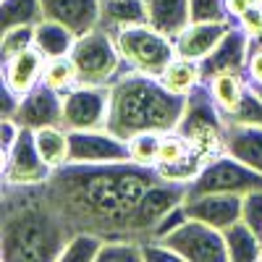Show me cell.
I'll return each instance as SVG.
<instances>
[{
    "label": "cell",
    "instance_id": "2e32d148",
    "mask_svg": "<svg viewBox=\"0 0 262 262\" xmlns=\"http://www.w3.org/2000/svg\"><path fill=\"white\" fill-rule=\"evenodd\" d=\"M42 13L81 37L100 27L102 0H42Z\"/></svg>",
    "mask_w": 262,
    "mask_h": 262
},
{
    "label": "cell",
    "instance_id": "9c48e42d",
    "mask_svg": "<svg viewBox=\"0 0 262 262\" xmlns=\"http://www.w3.org/2000/svg\"><path fill=\"white\" fill-rule=\"evenodd\" d=\"M189 196V184H181V181H168V179H158L152 184L139 207L134 210L128 221V238H137V242H147L155 231V226L163 221V215L170 212L173 207H179L184 200Z\"/></svg>",
    "mask_w": 262,
    "mask_h": 262
},
{
    "label": "cell",
    "instance_id": "6da1fadb",
    "mask_svg": "<svg viewBox=\"0 0 262 262\" xmlns=\"http://www.w3.org/2000/svg\"><path fill=\"white\" fill-rule=\"evenodd\" d=\"M160 179L155 165L121 163H66L48 179L50 202L74 231H92L102 238L128 236V221L144 191Z\"/></svg>",
    "mask_w": 262,
    "mask_h": 262
},
{
    "label": "cell",
    "instance_id": "5b68a950",
    "mask_svg": "<svg viewBox=\"0 0 262 262\" xmlns=\"http://www.w3.org/2000/svg\"><path fill=\"white\" fill-rule=\"evenodd\" d=\"M116 45L121 50V58L128 69L160 76L165 71V66L176 58V39L165 37L155 27L144 24H128L113 32Z\"/></svg>",
    "mask_w": 262,
    "mask_h": 262
},
{
    "label": "cell",
    "instance_id": "60d3db41",
    "mask_svg": "<svg viewBox=\"0 0 262 262\" xmlns=\"http://www.w3.org/2000/svg\"><path fill=\"white\" fill-rule=\"evenodd\" d=\"M249 8H252V0H226V11L231 21H238Z\"/></svg>",
    "mask_w": 262,
    "mask_h": 262
},
{
    "label": "cell",
    "instance_id": "4316f807",
    "mask_svg": "<svg viewBox=\"0 0 262 262\" xmlns=\"http://www.w3.org/2000/svg\"><path fill=\"white\" fill-rule=\"evenodd\" d=\"M42 18H45L42 0H0V29L3 32L24 24H39Z\"/></svg>",
    "mask_w": 262,
    "mask_h": 262
},
{
    "label": "cell",
    "instance_id": "d6986e66",
    "mask_svg": "<svg viewBox=\"0 0 262 262\" xmlns=\"http://www.w3.org/2000/svg\"><path fill=\"white\" fill-rule=\"evenodd\" d=\"M226 152L262 173V123L226 121Z\"/></svg>",
    "mask_w": 262,
    "mask_h": 262
},
{
    "label": "cell",
    "instance_id": "d590c367",
    "mask_svg": "<svg viewBox=\"0 0 262 262\" xmlns=\"http://www.w3.org/2000/svg\"><path fill=\"white\" fill-rule=\"evenodd\" d=\"M189 221V212H186V207H184V202L179 205V207H173L170 212H165L163 215V221L155 226V231H152V236L149 238H158V242H160V238H165L170 231H176L181 223H186Z\"/></svg>",
    "mask_w": 262,
    "mask_h": 262
},
{
    "label": "cell",
    "instance_id": "f35d334b",
    "mask_svg": "<svg viewBox=\"0 0 262 262\" xmlns=\"http://www.w3.org/2000/svg\"><path fill=\"white\" fill-rule=\"evenodd\" d=\"M18 134H21V123H18L16 118H3V121H0V142H3V158L8 155L11 147L16 144Z\"/></svg>",
    "mask_w": 262,
    "mask_h": 262
},
{
    "label": "cell",
    "instance_id": "83f0119b",
    "mask_svg": "<svg viewBox=\"0 0 262 262\" xmlns=\"http://www.w3.org/2000/svg\"><path fill=\"white\" fill-rule=\"evenodd\" d=\"M42 84H48L50 90L66 95L69 90L79 84V69L71 55H55L45 60V69H42Z\"/></svg>",
    "mask_w": 262,
    "mask_h": 262
},
{
    "label": "cell",
    "instance_id": "ab89813d",
    "mask_svg": "<svg viewBox=\"0 0 262 262\" xmlns=\"http://www.w3.org/2000/svg\"><path fill=\"white\" fill-rule=\"evenodd\" d=\"M18 105H21V95H16L11 86L3 81V118H16Z\"/></svg>",
    "mask_w": 262,
    "mask_h": 262
},
{
    "label": "cell",
    "instance_id": "30bf717a",
    "mask_svg": "<svg viewBox=\"0 0 262 262\" xmlns=\"http://www.w3.org/2000/svg\"><path fill=\"white\" fill-rule=\"evenodd\" d=\"M160 242H165L170 249H176L181 259H194V262H226L228 259L223 231L196 221V217H189L186 223H181L176 231H170Z\"/></svg>",
    "mask_w": 262,
    "mask_h": 262
},
{
    "label": "cell",
    "instance_id": "ffe728a7",
    "mask_svg": "<svg viewBox=\"0 0 262 262\" xmlns=\"http://www.w3.org/2000/svg\"><path fill=\"white\" fill-rule=\"evenodd\" d=\"M147 24L176 39L191 24V0H144Z\"/></svg>",
    "mask_w": 262,
    "mask_h": 262
},
{
    "label": "cell",
    "instance_id": "f546056e",
    "mask_svg": "<svg viewBox=\"0 0 262 262\" xmlns=\"http://www.w3.org/2000/svg\"><path fill=\"white\" fill-rule=\"evenodd\" d=\"M97 262H144L142 242L128 238V236L105 238V244L97 254Z\"/></svg>",
    "mask_w": 262,
    "mask_h": 262
},
{
    "label": "cell",
    "instance_id": "52a82bcc",
    "mask_svg": "<svg viewBox=\"0 0 262 262\" xmlns=\"http://www.w3.org/2000/svg\"><path fill=\"white\" fill-rule=\"evenodd\" d=\"M254 189H262V173H257L242 160H236L228 152L205 163L200 176L189 184V194H242L244 196Z\"/></svg>",
    "mask_w": 262,
    "mask_h": 262
},
{
    "label": "cell",
    "instance_id": "7402d4cb",
    "mask_svg": "<svg viewBox=\"0 0 262 262\" xmlns=\"http://www.w3.org/2000/svg\"><path fill=\"white\" fill-rule=\"evenodd\" d=\"M247 71H226V74H217L212 76L207 84H210V92L217 102V107L223 111V116H233L236 107L242 105L244 100V92H247Z\"/></svg>",
    "mask_w": 262,
    "mask_h": 262
},
{
    "label": "cell",
    "instance_id": "9a60e30c",
    "mask_svg": "<svg viewBox=\"0 0 262 262\" xmlns=\"http://www.w3.org/2000/svg\"><path fill=\"white\" fill-rule=\"evenodd\" d=\"M16 121L32 131L42 126H63V95L39 81L32 92L21 97Z\"/></svg>",
    "mask_w": 262,
    "mask_h": 262
},
{
    "label": "cell",
    "instance_id": "d6a6232c",
    "mask_svg": "<svg viewBox=\"0 0 262 262\" xmlns=\"http://www.w3.org/2000/svg\"><path fill=\"white\" fill-rule=\"evenodd\" d=\"M189 144L179 131H165L160 137V149H158V163L155 165H173L189 155Z\"/></svg>",
    "mask_w": 262,
    "mask_h": 262
},
{
    "label": "cell",
    "instance_id": "44dd1931",
    "mask_svg": "<svg viewBox=\"0 0 262 262\" xmlns=\"http://www.w3.org/2000/svg\"><path fill=\"white\" fill-rule=\"evenodd\" d=\"M160 81L168 86L170 92H176L181 97H189L196 86L205 81L202 66H200V60H191V58H184V55L176 53V58H173L165 66V71L160 74Z\"/></svg>",
    "mask_w": 262,
    "mask_h": 262
},
{
    "label": "cell",
    "instance_id": "603a6c76",
    "mask_svg": "<svg viewBox=\"0 0 262 262\" xmlns=\"http://www.w3.org/2000/svg\"><path fill=\"white\" fill-rule=\"evenodd\" d=\"M74 42H76V34L53 18H42L39 24H34V45L45 53V58L71 55Z\"/></svg>",
    "mask_w": 262,
    "mask_h": 262
},
{
    "label": "cell",
    "instance_id": "ac0fdd59",
    "mask_svg": "<svg viewBox=\"0 0 262 262\" xmlns=\"http://www.w3.org/2000/svg\"><path fill=\"white\" fill-rule=\"evenodd\" d=\"M45 53H42L37 45L18 53L13 58L6 60L3 66V81L11 86L16 95L24 97L27 92H32L34 86L42 81V69H45Z\"/></svg>",
    "mask_w": 262,
    "mask_h": 262
},
{
    "label": "cell",
    "instance_id": "1f68e13d",
    "mask_svg": "<svg viewBox=\"0 0 262 262\" xmlns=\"http://www.w3.org/2000/svg\"><path fill=\"white\" fill-rule=\"evenodd\" d=\"M29 48H34V24L13 27V29L3 32V37H0V53H3V60L24 53Z\"/></svg>",
    "mask_w": 262,
    "mask_h": 262
},
{
    "label": "cell",
    "instance_id": "4fadbf2b",
    "mask_svg": "<svg viewBox=\"0 0 262 262\" xmlns=\"http://www.w3.org/2000/svg\"><path fill=\"white\" fill-rule=\"evenodd\" d=\"M249 48H252V37L238 27V21H233L226 37L217 42V48L207 58L200 60L205 81H210L217 74H226V71H247Z\"/></svg>",
    "mask_w": 262,
    "mask_h": 262
},
{
    "label": "cell",
    "instance_id": "cb8c5ba5",
    "mask_svg": "<svg viewBox=\"0 0 262 262\" xmlns=\"http://www.w3.org/2000/svg\"><path fill=\"white\" fill-rule=\"evenodd\" d=\"M223 236H226L228 259H233V262H254V259H262V238L244 221H236L233 226H228L223 231Z\"/></svg>",
    "mask_w": 262,
    "mask_h": 262
},
{
    "label": "cell",
    "instance_id": "3957f363",
    "mask_svg": "<svg viewBox=\"0 0 262 262\" xmlns=\"http://www.w3.org/2000/svg\"><path fill=\"white\" fill-rule=\"evenodd\" d=\"M186 107V97L170 92L160 76L134 69L121 71L111 84V118L107 128L121 139L142 131H176Z\"/></svg>",
    "mask_w": 262,
    "mask_h": 262
},
{
    "label": "cell",
    "instance_id": "f1b7e54d",
    "mask_svg": "<svg viewBox=\"0 0 262 262\" xmlns=\"http://www.w3.org/2000/svg\"><path fill=\"white\" fill-rule=\"evenodd\" d=\"M105 244V238L92 231H74L58 262H97V254Z\"/></svg>",
    "mask_w": 262,
    "mask_h": 262
},
{
    "label": "cell",
    "instance_id": "b9f144b4",
    "mask_svg": "<svg viewBox=\"0 0 262 262\" xmlns=\"http://www.w3.org/2000/svg\"><path fill=\"white\" fill-rule=\"evenodd\" d=\"M252 6H262V0H252Z\"/></svg>",
    "mask_w": 262,
    "mask_h": 262
},
{
    "label": "cell",
    "instance_id": "8d00e7d4",
    "mask_svg": "<svg viewBox=\"0 0 262 262\" xmlns=\"http://www.w3.org/2000/svg\"><path fill=\"white\" fill-rule=\"evenodd\" d=\"M247 79L262 90V42L252 39V48H249V60H247Z\"/></svg>",
    "mask_w": 262,
    "mask_h": 262
},
{
    "label": "cell",
    "instance_id": "4dcf8cb0",
    "mask_svg": "<svg viewBox=\"0 0 262 262\" xmlns=\"http://www.w3.org/2000/svg\"><path fill=\"white\" fill-rule=\"evenodd\" d=\"M160 137H163V131H142V134H134L131 139H126L131 160H137L142 165H155L158 149H160Z\"/></svg>",
    "mask_w": 262,
    "mask_h": 262
},
{
    "label": "cell",
    "instance_id": "ba28073f",
    "mask_svg": "<svg viewBox=\"0 0 262 262\" xmlns=\"http://www.w3.org/2000/svg\"><path fill=\"white\" fill-rule=\"evenodd\" d=\"M111 84H76L63 95V126L69 131L107 128Z\"/></svg>",
    "mask_w": 262,
    "mask_h": 262
},
{
    "label": "cell",
    "instance_id": "8992f818",
    "mask_svg": "<svg viewBox=\"0 0 262 262\" xmlns=\"http://www.w3.org/2000/svg\"><path fill=\"white\" fill-rule=\"evenodd\" d=\"M71 58L79 69V84H113L121 71L128 69L113 32L105 27H95L92 32L76 37Z\"/></svg>",
    "mask_w": 262,
    "mask_h": 262
},
{
    "label": "cell",
    "instance_id": "5bb4252c",
    "mask_svg": "<svg viewBox=\"0 0 262 262\" xmlns=\"http://www.w3.org/2000/svg\"><path fill=\"white\" fill-rule=\"evenodd\" d=\"M242 194H189L184 207L189 217H196L217 231H226L236 221H242Z\"/></svg>",
    "mask_w": 262,
    "mask_h": 262
},
{
    "label": "cell",
    "instance_id": "e575fe53",
    "mask_svg": "<svg viewBox=\"0 0 262 262\" xmlns=\"http://www.w3.org/2000/svg\"><path fill=\"white\" fill-rule=\"evenodd\" d=\"M191 21H231L226 0H191Z\"/></svg>",
    "mask_w": 262,
    "mask_h": 262
},
{
    "label": "cell",
    "instance_id": "e0dca14e",
    "mask_svg": "<svg viewBox=\"0 0 262 262\" xmlns=\"http://www.w3.org/2000/svg\"><path fill=\"white\" fill-rule=\"evenodd\" d=\"M233 21H191V24L176 37V53L191 60L207 58L217 42L226 37Z\"/></svg>",
    "mask_w": 262,
    "mask_h": 262
},
{
    "label": "cell",
    "instance_id": "74e56055",
    "mask_svg": "<svg viewBox=\"0 0 262 262\" xmlns=\"http://www.w3.org/2000/svg\"><path fill=\"white\" fill-rule=\"evenodd\" d=\"M238 27H242L252 39L262 42V6H252L242 18H238Z\"/></svg>",
    "mask_w": 262,
    "mask_h": 262
},
{
    "label": "cell",
    "instance_id": "8fae6325",
    "mask_svg": "<svg viewBox=\"0 0 262 262\" xmlns=\"http://www.w3.org/2000/svg\"><path fill=\"white\" fill-rule=\"evenodd\" d=\"M69 163H121L131 160L128 142L116 137L111 128L69 131Z\"/></svg>",
    "mask_w": 262,
    "mask_h": 262
},
{
    "label": "cell",
    "instance_id": "277c9868",
    "mask_svg": "<svg viewBox=\"0 0 262 262\" xmlns=\"http://www.w3.org/2000/svg\"><path fill=\"white\" fill-rule=\"evenodd\" d=\"M176 131L202 163H210L226 152V116L217 107L207 81H202L186 97V107Z\"/></svg>",
    "mask_w": 262,
    "mask_h": 262
},
{
    "label": "cell",
    "instance_id": "7c38bea8",
    "mask_svg": "<svg viewBox=\"0 0 262 262\" xmlns=\"http://www.w3.org/2000/svg\"><path fill=\"white\" fill-rule=\"evenodd\" d=\"M53 168L42 160L34 131L21 126V134L11 152L3 158V184H42L50 179Z\"/></svg>",
    "mask_w": 262,
    "mask_h": 262
},
{
    "label": "cell",
    "instance_id": "484cf974",
    "mask_svg": "<svg viewBox=\"0 0 262 262\" xmlns=\"http://www.w3.org/2000/svg\"><path fill=\"white\" fill-rule=\"evenodd\" d=\"M147 13H144V0H102V18L100 27L105 29H121L128 24H144Z\"/></svg>",
    "mask_w": 262,
    "mask_h": 262
},
{
    "label": "cell",
    "instance_id": "836d02e7",
    "mask_svg": "<svg viewBox=\"0 0 262 262\" xmlns=\"http://www.w3.org/2000/svg\"><path fill=\"white\" fill-rule=\"evenodd\" d=\"M242 221L262 238V189H254L244 194V205H242Z\"/></svg>",
    "mask_w": 262,
    "mask_h": 262
},
{
    "label": "cell",
    "instance_id": "7a4b0ae2",
    "mask_svg": "<svg viewBox=\"0 0 262 262\" xmlns=\"http://www.w3.org/2000/svg\"><path fill=\"white\" fill-rule=\"evenodd\" d=\"M74 228L50 202L48 181L3 184L0 262H58Z\"/></svg>",
    "mask_w": 262,
    "mask_h": 262
},
{
    "label": "cell",
    "instance_id": "d4e9b609",
    "mask_svg": "<svg viewBox=\"0 0 262 262\" xmlns=\"http://www.w3.org/2000/svg\"><path fill=\"white\" fill-rule=\"evenodd\" d=\"M34 142H37V149H39L42 160H45L53 170L69 163L71 142H69V128L66 126H42V128H37Z\"/></svg>",
    "mask_w": 262,
    "mask_h": 262
}]
</instances>
